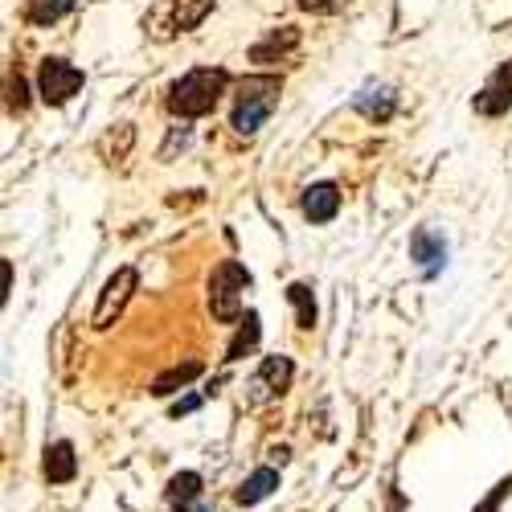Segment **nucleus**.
<instances>
[{
    "label": "nucleus",
    "mask_w": 512,
    "mask_h": 512,
    "mask_svg": "<svg viewBox=\"0 0 512 512\" xmlns=\"http://www.w3.org/2000/svg\"><path fill=\"white\" fill-rule=\"evenodd\" d=\"M226 70H213V66H201V70H189L181 82H173L168 91V111L181 115V119H197V115H209L218 107V99L226 95Z\"/></svg>",
    "instance_id": "nucleus-1"
},
{
    "label": "nucleus",
    "mask_w": 512,
    "mask_h": 512,
    "mask_svg": "<svg viewBox=\"0 0 512 512\" xmlns=\"http://www.w3.org/2000/svg\"><path fill=\"white\" fill-rule=\"evenodd\" d=\"M279 91L283 82L275 74H250L238 82V95H234V132L254 136L259 127L271 119V111L279 107Z\"/></svg>",
    "instance_id": "nucleus-2"
},
{
    "label": "nucleus",
    "mask_w": 512,
    "mask_h": 512,
    "mask_svg": "<svg viewBox=\"0 0 512 512\" xmlns=\"http://www.w3.org/2000/svg\"><path fill=\"white\" fill-rule=\"evenodd\" d=\"M213 9V0H156V9L144 17V29L156 37V41H168L177 33H189L197 29Z\"/></svg>",
    "instance_id": "nucleus-3"
},
{
    "label": "nucleus",
    "mask_w": 512,
    "mask_h": 512,
    "mask_svg": "<svg viewBox=\"0 0 512 512\" xmlns=\"http://www.w3.org/2000/svg\"><path fill=\"white\" fill-rule=\"evenodd\" d=\"M250 291V271L242 263H222L209 279V308L222 324L242 320V300Z\"/></svg>",
    "instance_id": "nucleus-4"
},
{
    "label": "nucleus",
    "mask_w": 512,
    "mask_h": 512,
    "mask_svg": "<svg viewBox=\"0 0 512 512\" xmlns=\"http://www.w3.org/2000/svg\"><path fill=\"white\" fill-rule=\"evenodd\" d=\"M37 87H41V99H46L50 107H62L82 91V70L70 66L66 58H46L37 70Z\"/></svg>",
    "instance_id": "nucleus-5"
},
{
    "label": "nucleus",
    "mask_w": 512,
    "mask_h": 512,
    "mask_svg": "<svg viewBox=\"0 0 512 512\" xmlns=\"http://www.w3.org/2000/svg\"><path fill=\"white\" fill-rule=\"evenodd\" d=\"M132 291H136V271L132 267H119L111 279H107V287H103V295H99V308H95V328H111V320L123 312V304L132 300Z\"/></svg>",
    "instance_id": "nucleus-6"
},
{
    "label": "nucleus",
    "mask_w": 512,
    "mask_h": 512,
    "mask_svg": "<svg viewBox=\"0 0 512 512\" xmlns=\"http://www.w3.org/2000/svg\"><path fill=\"white\" fill-rule=\"evenodd\" d=\"M291 361L287 357H267L263 365H259V373H254V381H250V398L254 402H267V398H275V394H283L287 390V381H291Z\"/></svg>",
    "instance_id": "nucleus-7"
},
{
    "label": "nucleus",
    "mask_w": 512,
    "mask_h": 512,
    "mask_svg": "<svg viewBox=\"0 0 512 512\" xmlns=\"http://www.w3.org/2000/svg\"><path fill=\"white\" fill-rule=\"evenodd\" d=\"M512 107V62H504L488 82L484 91L476 95V111L480 115H504Z\"/></svg>",
    "instance_id": "nucleus-8"
},
{
    "label": "nucleus",
    "mask_w": 512,
    "mask_h": 512,
    "mask_svg": "<svg viewBox=\"0 0 512 512\" xmlns=\"http://www.w3.org/2000/svg\"><path fill=\"white\" fill-rule=\"evenodd\" d=\"M410 259L422 267V275H439V267L447 263V242H443V234L418 230V234L410 238Z\"/></svg>",
    "instance_id": "nucleus-9"
},
{
    "label": "nucleus",
    "mask_w": 512,
    "mask_h": 512,
    "mask_svg": "<svg viewBox=\"0 0 512 512\" xmlns=\"http://www.w3.org/2000/svg\"><path fill=\"white\" fill-rule=\"evenodd\" d=\"M201 492H205V480L197 476V472H177L173 480H168V488H164V500H168V508L173 512H197L201 504Z\"/></svg>",
    "instance_id": "nucleus-10"
},
{
    "label": "nucleus",
    "mask_w": 512,
    "mask_h": 512,
    "mask_svg": "<svg viewBox=\"0 0 512 512\" xmlns=\"http://www.w3.org/2000/svg\"><path fill=\"white\" fill-rule=\"evenodd\" d=\"M275 488H279V472H275V467H254V472L242 480V488L234 492V504L254 508V504H263Z\"/></svg>",
    "instance_id": "nucleus-11"
},
{
    "label": "nucleus",
    "mask_w": 512,
    "mask_h": 512,
    "mask_svg": "<svg viewBox=\"0 0 512 512\" xmlns=\"http://www.w3.org/2000/svg\"><path fill=\"white\" fill-rule=\"evenodd\" d=\"M78 476V455L70 439H58L46 447V480L50 484H70Z\"/></svg>",
    "instance_id": "nucleus-12"
},
{
    "label": "nucleus",
    "mask_w": 512,
    "mask_h": 512,
    "mask_svg": "<svg viewBox=\"0 0 512 512\" xmlns=\"http://www.w3.org/2000/svg\"><path fill=\"white\" fill-rule=\"evenodd\" d=\"M336 209H340V189L336 185H312L304 193V218L308 222H332L336 218Z\"/></svg>",
    "instance_id": "nucleus-13"
},
{
    "label": "nucleus",
    "mask_w": 512,
    "mask_h": 512,
    "mask_svg": "<svg viewBox=\"0 0 512 512\" xmlns=\"http://www.w3.org/2000/svg\"><path fill=\"white\" fill-rule=\"evenodd\" d=\"M295 46H300V29H295V25H283V29H275V33H267L263 41H259V46H254L250 50V62H275V58H283L287 50H295Z\"/></svg>",
    "instance_id": "nucleus-14"
},
{
    "label": "nucleus",
    "mask_w": 512,
    "mask_h": 512,
    "mask_svg": "<svg viewBox=\"0 0 512 512\" xmlns=\"http://www.w3.org/2000/svg\"><path fill=\"white\" fill-rule=\"evenodd\" d=\"M201 361H185V365H173V369H164L156 381H152V394L156 398H168V394H177V390H185L193 377H201Z\"/></svg>",
    "instance_id": "nucleus-15"
},
{
    "label": "nucleus",
    "mask_w": 512,
    "mask_h": 512,
    "mask_svg": "<svg viewBox=\"0 0 512 512\" xmlns=\"http://www.w3.org/2000/svg\"><path fill=\"white\" fill-rule=\"evenodd\" d=\"M259 336H263V328H259V312H246V316L238 320V336L230 340V349H226V361H242L254 345H259Z\"/></svg>",
    "instance_id": "nucleus-16"
},
{
    "label": "nucleus",
    "mask_w": 512,
    "mask_h": 512,
    "mask_svg": "<svg viewBox=\"0 0 512 512\" xmlns=\"http://www.w3.org/2000/svg\"><path fill=\"white\" fill-rule=\"evenodd\" d=\"M74 9V0H25V21L33 25H54Z\"/></svg>",
    "instance_id": "nucleus-17"
},
{
    "label": "nucleus",
    "mask_w": 512,
    "mask_h": 512,
    "mask_svg": "<svg viewBox=\"0 0 512 512\" xmlns=\"http://www.w3.org/2000/svg\"><path fill=\"white\" fill-rule=\"evenodd\" d=\"M287 300H291L295 320H300V328H304V332H308V328H316V295H312V287H308V283H291V287H287Z\"/></svg>",
    "instance_id": "nucleus-18"
},
{
    "label": "nucleus",
    "mask_w": 512,
    "mask_h": 512,
    "mask_svg": "<svg viewBox=\"0 0 512 512\" xmlns=\"http://www.w3.org/2000/svg\"><path fill=\"white\" fill-rule=\"evenodd\" d=\"M394 103H398V99H394L390 87H377V91H361V95H357V107H361L369 119H377V123L394 115Z\"/></svg>",
    "instance_id": "nucleus-19"
},
{
    "label": "nucleus",
    "mask_w": 512,
    "mask_h": 512,
    "mask_svg": "<svg viewBox=\"0 0 512 512\" xmlns=\"http://www.w3.org/2000/svg\"><path fill=\"white\" fill-rule=\"evenodd\" d=\"M304 13H320V17H332V13H345L353 0H295Z\"/></svg>",
    "instance_id": "nucleus-20"
},
{
    "label": "nucleus",
    "mask_w": 512,
    "mask_h": 512,
    "mask_svg": "<svg viewBox=\"0 0 512 512\" xmlns=\"http://www.w3.org/2000/svg\"><path fill=\"white\" fill-rule=\"evenodd\" d=\"M508 492H512V476H508V480H500V484L492 488V496H488L484 504H476V512H500V504L508 500Z\"/></svg>",
    "instance_id": "nucleus-21"
},
{
    "label": "nucleus",
    "mask_w": 512,
    "mask_h": 512,
    "mask_svg": "<svg viewBox=\"0 0 512 512\" xmlns=\"http://www.w3.org/2000/svg\"><path fill=\"white\" fill-rule=\"evenodd\" d=\"M29 107V95H25V78L13 74L9 78V111H25Z\"/></svg>",
    "instance_id": "nucleus-22"
},
{
    "label": "nucleus",
    "mask_w": 512,
    "mask_h": 512,
    "mask_svg": "<svg viewBox=\"0 0 512 512\" xmlns=\"http://www.w3.org/2000/svg\"><path fill=\"white\" fill-rule=\"evenodd\" d=\"M201 406V398L197 394H189V398H181L177 406H173V418H181V414H189V410H197Z\"/></svg>",
    "instance_id": "nucleus-23"
},
{
    "label": "nucleus",
    "mask_w": 512,
    "mask_h": 512,
    "mask_svg": "<svg viewBox=\"0 0 512 512\" xmlns=\"http://www.w3.org/2000/svg\"><path fill=\"white\" fill-rule=\"evenodd\" d=\"M197 512H209V508H197Z\"/></svg>",
    "instance_id": "nucleus-24"
}]
</instances>
